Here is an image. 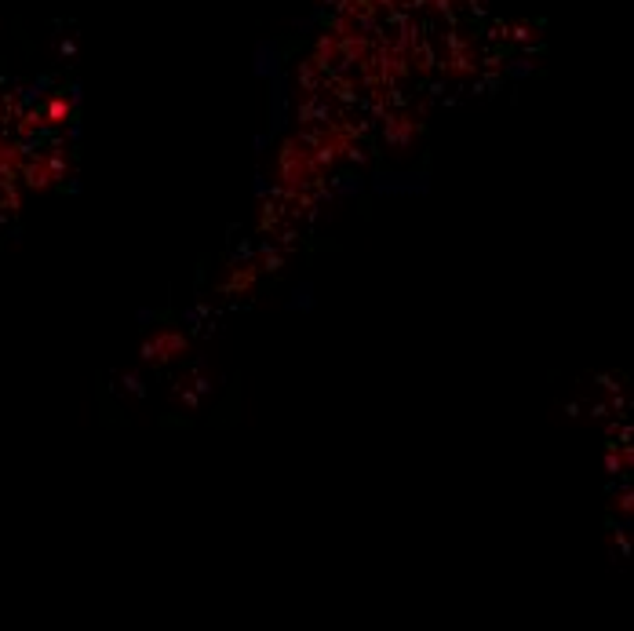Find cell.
Wrapping results in <instances>:
<instances>
[{
  "label": "cell",
  "instance_id": "3",
  "mask_svg": "<svg viewBox=\"0 0 634 631\" xmlns=\"http://www.w3.org/2000/svg\"><path fill=\"white\" fill-rule=\"evenodd\" d=\"M256 282H259V263H237V267H230V277H226V292H252L256 289Z\"/></svg>",
  "mask_w": 634,
  "mask_h": 631
},
{
  "label": "cell",
  "instance_id": "2",
  "mask_svg": "<svg viewBox=\"0 0 634 631\" xmlns=\"http://www.w3.org/2000/svg\"><path fill=\"white\" fill-rule=\"evenodd\" d=\"M55 179H62V168H59L55 157H33V161L26 164V183H29V190H48V187H55Z\"/></svg>",
  "mask_w": 634,
  "mask_h": 631
},
{
  "label": "cell",
  "instance_id": "5",
  "mask_svg": "<svg viewBox=\"0 0 634 631\" xmlns=\"http://www.w3.org/2000/svg\"><path fill=\"white\" fill-rule=\"evenodd\" d=\"M616 511H623V515L630 511V493H627V489H623V493L616 497Z\"/></svg>",
  "mask_w": 634,
  "mask_h": 631
},
{
  "label": "cell",
  "instance_id": "1",
  "mask_svg": "<svg viewBox=\"0 0 634 631\" xmlns=\"http://www.w3.org/2000/svg\"><path fill=\"white\" fill-rule=\"evenodd\" d=\"M186 350H190V343H186L183 332L157 329V332L146 336V343H143V362H146V365H168V362L186 358Z\"/></svg>",
  "mask_w": 634,
  "mask_h": 631
},
{
  "label": "cell",
  "instance_id": "4",
  "mask_svg": "<svg viewBox=\"0 0 634 631\" xmlns=\"http://www.w3.org/2000/svg\"><path fill=\"white\" fill-rule=\"evenodd\" d=\"M66 117H69V102H62V99H55L51 106H48V124H66Z\"/></svg>",
  "mask_w": 634,
  "mask_h": 631
}]
</instances>
